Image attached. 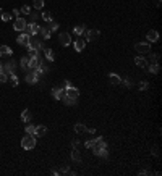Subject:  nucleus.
I'll use <instances>...</instances> for the list:
<instances>
[{
  "label": "nucleus",
  "mask_w": 162,
  "mask_h": 176,
  "mask_svg": "<svg viewBox=\"0 0 162 176\" xmlns=\"http://www.w3.org/2000/svg\"><path fill=\"white\" fill-rule=\"evenodd\" d=\"M21 121L23 123H29L31 121V112L29 110H23L21 112Z\"/></svg>",
  "instance_id": "19"
},
{
  "label": "nucleus",
  "mask_w": 162,
  "mask_h": 176,
  "mask_svg": "<svg viewBox=\"0 0 162 176\" xmlns=\"http://www.w3.org/2000/svg\"><path fill=\"white\" fill-rule=\"evenodd\" d=\"M78 144H80L78 141H73V142H71V146H73V147H78Z\"/></svg>",
  "instance_id": "45"
},
{
  "label": "nucleus",
  "mask_w": 162,
  "mask_h": 176,
  "mask_svg": "<svg viewBox=\"0 0 162 176\" xmlns=\"http://www.w3.org/2000/svg\"><path fill=\"white\" fill-rule=\"evenodd\" d=\"M70 86H71V82H70V81H65V82H63V87H62V89H68Z\"/></svg>",
  "instance_id": "41"
},
{
  "label": "nucleus",
  "mask_w": 162,
  "mask_h": 176,
  "mask_svg": "<svg viewBox=\"0 0 162 176\" xmlns=\"http://www.w3.org/2000/svg\"><path fill=\"white\" fill-rule=\"evenodd\" d=\"M86 47V40L84 39H76L75 40V52H83Z\"/></svg>",
  "instance_id": "14"
},
{
  "label": "nucleus",
  "mask_w": 162,
  "mask_h": 176,
  "mask_svg": "<svg viewBox=\"0 0 162 176\" xmlns=\"http://www.w3.org/2000/svg\"><path fill=\"white\" fill-rule=\"evenodd\" d=\"M84 131H86V126L83 125V123H76V125H75V133L81 134V133H84Z\"/></svg>",
  "instance_id": "24"
},
{
  "label": "nucleus",
  "mask_w": 162,
  "mask_h": 176,
  "mask_svg": "<svg viewBox=\"0 0 162 176\" xmlns=\"http://www.w3.org/2000/svg\"><path fill=\"white\" fill-rule=\"evenodd\" d=\"M28 49H29V50H39V49H42V42L37 40L34 36H31L29 42H28Z\"/></svg>",
  "instance_id": "2"
},
{
  "label": "nucleus",
  "mask_w": 162,
  "mask_h": 176,
  "mask_svg": "<svg viewBox=\"0 0 162 176\" xmlns=\"http://www.w3.org/2000/svg\"><path fill=\"white\" fill-rule=\"evenodd\" d=\"M47 27L50 29V32H54V31H57V29H58V25H57L55 21H50V23H49V26H47Z\"/></svg>",
  "instance_id": "34"
},
{
  "label": "nucleus",
  "mask_w": 162,
  "mask_h": 176,
  "mask_svg": "<svg viewBox=\"0 0 162 176\" xmlns=\"http://www.w3.org/2000/svg\"><path fill=\"white\" fill-rule=\"evenodd\" d=\"M135 63H136V66H139V68H146L147 61L144 60L143 57H136V58H135Z\"/></svg>",
  "instance_id": "21"
},
{
  "label": "nucleus",
  "mask_w": 162,
  "mask_h": 176,
  "mask_svg": "<svg viewBox=\"0 0 162 176\" xmlns=\"http://www.w3.org/2000/svg\"><path fill=\"white\" fill-rule=\"evenodd\" d=\"M62 102H63V103H67V105H75V103H76V100H75V99L67 97L65 94H63V97H62Z\"/></svg>",
  "instance_id": "26"
},
{
  "label": "nucleus",
  "mask_w": 162,
  "mask_h": 176,
  "mask_svg": "<svg viewBox=\"0 0 162 176\" xmlns=\"http://www.w3.org/2000/svg\"><path fill=\"white\" fill-rule=\"evenodd\" d=\"M0 71H3V65L2 63H0Z\"/></svg>",
  "instance_id": "46"
},
{
  "label": "nucleus",
  "mask_w": 162,
  "mask_h": 176,
  "mask_svg": "<svg viewBox=\"0 0 162 176\" xmlns=\"http://www.w3.org/2000/svg\"><path fill=\"white\" fill-rule=\"evenodd\" d=\"M109 81H110V84L117 86V84L122 82V78H120L118 74H115V73H109Z\"/></svg>",
  "instance_id": "16"
},
{
  "label": "nucleus",
  "mask_w": 162,
  "mask_h": 176,
  "mask_svg": "<svg viewBox=\"0 0 162 176\" xmlns=\"http://www.w3.org/2000/svg\"><path fill=\"white\" fill-rule=\"evenodd\" d=\"M15 68H16V63H15V61H8V63L3 65V73L12 74V73H15Z\"/></svg>",
  "instance_id": "11"
},
{
  "label": "nucleus",
  "mask_w": 162,
  "mask_h": 176,
  "mask_svg": "<svg viewBox=\"0 0 162 176\" xmlns=\"http://www.w3.org/2000/svg\"><path fill=\"white\" fill-rule=\"evenodd\" d=\"M86 129H88V128H86ZM88 131H89V133H91V134H94V133H96V129H94V128H89Z\"/></svg>",
  "instance_id": "44"
},
{
  "label": "nucleus",
  "mask_w": 162,
  "mask_h": 176,
  "mask_svg": "<svg viewBox=\"0 0 162 176\" xmlns=\"http://www.w3.org/2000/svg\"><path fill=\"white\" fill-rule=\"evenodd\" d=\"M37 79H39V76H37L36 70L29 71V73L26 74V82H29V84H34V82H37Z\"/></svg>",
  "instance_id": "12"
},
{
  "label": "nucleus",
  "mask_w": 162,
  "mask_h": 176,
  "mask_svg": "<svg viewBox=\"0 0 162 176\" xmlns=\"http://www.w3.org/2000/svg\"><path fill=\"white\" fill-rule=\"evenodd\" d=\"M39 29H41V26H37V23H29V25H26L25 32H28L29 36H37Z\"/></svg>",
  "instance_id": "3"
},
{
  "label": "nucleus",
  "mask_w": 162,
  "mask_h": 176,
  "mask_svg": "<svg viewBox=\"0 0 162 176\" xmlns=\"http://www.w3.org/2000/svg\"><path fill=\"white\" fill-rule=\"evenodd\" d=\"M33 5L36 10H41V8H44V0H33Z\"/></svg>",
  "instance_id": "28"
},
{
  "label": "nucleus",
  "mask_w": 162,
  "mask_h": 176,
  "mask_svg": "<svg viewBox=\"0 0 162 176\" xmlns=\"http://www.w3.org/2000/svg\"><path fill=\"white\" fill-rule=\"evenodd\" d=\"M20 13H23V15H29V13H31V6L23 5L21 8H20Z\"/></svg>",
  "instance_id": "33"
},
{
  "label": "nucleus",
  "mask_w": 162,
  "mask_h": 176,
  "mask_svg": "<svg viewBox=\"0 0 162 176\" xmlns=\"http://www.w3.org/2000/svg\"><path fill=\"white\" fill-rule=\"evenodd\" d=\"M10 78H12V81H13V86H18V78H16V74H15V73L10 74Z\"/></svg>",
  "instance_id": "37"
},
{
  "label": "nucleus",
  "mask_w": 162,
  "mask_h": 176,
  "mask_svg": "<svg viewBox=\"0 0 162 176\" xmlns=\"http://www.w3.org/2000/svg\"><path fill=\"white\" fill-rule=\"evenodd\" d=\"M25 131H26V134H31V136H34V133H36V126H33V125H28Z\"/></svg>",
  "instance_id": "31"
},
{
  "label": "nucleus",
  "mask_w": 162,
  "mask_h": 176,
  "mask_svg": "<svg viewBox=\"0 0 162 176\" xmlns=\"http://www.w3.org/2000/svg\"><path fill=\"white\" fill-rule=\"evenodd\" d=\"M58 42H60L62 47H68L71 44V36L68 32H62L60 36H58Z\"/></svg>",
  "instance_id": "4"
},
{
  "label": "nucleus",
  "mask_w": 162,
  "mask_h": 176,
  "mask_svg": "<svg viewBox=\"0 0 162 176\" xmlns=\"http://www.w3.org/2000/svg\"><path fill=\"white\" fill-rule=\"evenodd\" d=\"M63 94H65V91L62 87H54L52 89V95H54V99H57V100H62Z\"/></svg>",
  "instance_id": "15"
},
{
  "label": "nucleus",
  "mask_w": 162,
  "mask_h": 176,
  "mask_svg": "<svg viewBox=\"0 0 162 176\" xmlns=\"http://www.w3.org/2000/svg\"><path fill=\"white\" fill-rule=\"evenodd\" d=\"M147 86H149V84H147V82H146V81L139 82V89H141V91H144V89H147Z\"/></svg>",
  "instance_id": "39"
},
{
  "label": "nucleus",
  "mask_w": 162,
  "mask_h": 176,
  "mask_svg": "<svg viewBox=\"0 0 162 176\" xmlns=\"http://www.w3.org/2000/svg\"><path fill=\"white\" fill-rule=\"evenodd\" d=\"M29 57H37V50H29Z\"/></svg>",
  "instance_id": "42"
},
{
  "label": "nucleus",
  "mask_w": 162,
  "mask_h": 176,
  "mask_svg": "<svg viewBox=\"0 0 162 176\" xmlns=\"http://www.w3.org/2000/svg\"><path fill=\"white\" fill-rule=\"evenodd\" d=\"M135 49L139 53H147V52H151V45H149V42H139L135 45Z\"/></svg>",
  "instance_id": "8"
},
{
  "label": "nucleus",
  "mask_w": 162,
  "mask_h": 176,
  "mask_svg": "<svg viewBox=\"0 0 162 176\" xmlns=\"http://www.w3.org/2000/svg\"><path fill=\"white\" fill-rule=\"evenodd\" d=\"M46 133H47V128L44 125H39V126H36V133H34V136L42 137V136H46Z\"/></svg>",
  "instance_id": "17"
},
{
  "label": "nucleus",
  "mask_w": 162,
  "mask_h": 176,
  "mask_svg": "<svg viewBox=\"0 0 162 176\" xmlns=\"http://www.w3.org/2000/svg\"><path fill=\"white\" fill-rule=\"evenodd\" d=\"M83 34H84V37L88 40H94V39H97V37L101 36V31L99 29H89V31H84Z\"/></svg>",
  "instance_id": "7"
},
{
  "label": "nucleus",
  "mask_w": 162,
  "mask_h": 176,
  "mask_svg": "<svg viewBox=\"0 0 162 176\" xmlns=\"http://www.w3.org/2000/svg\"><path fill=\"white\" fill-rule=\"evenodd\" d=\"M29 37H31L29 34H28V32H25V31H23V32L20 34L18 37H16V42H18L20 45H28V42H29Z\"/></svg>",
  "instance_id": "9"
},
{
  "label": "nucleus",
  "mask_w": 162,
  "mask_h": 176,
  "mask_svg": "<svg viewBox=\"0 0 162 176\" xmlns=\"http://www.w3.org/2000/svg\"><path fill=\"white\" fill-rule=\"evenodd\" d=\"M39 34L44 37V39H50V36H52V32H50L49 27H41V29H39Z\"/></svg>",
  "instance_id": "18"
},
{
  "label": "nucleus",
  "mask_w": 162,
  "mask_h": 176,
  "mask_svg": "<svg viewBox=\"0 0 162 176\" xmlns=\"http://www.w3.org/2000/svg\"><path fill=\"white\" fill-rule=\"evenodd\" d=\"M73 31H75V34H76V36H81V34L86 31V27L83 26V25H80V26H75V27H73Z\"/></svg>",
  "instance_id": "27"
},
{
  "label": "nucleus",
  "mask_w": 162,
  "mask_h": 176,
  "mask_svg": "<svg viewBox=\"0 0 162 176\" xmlns=\"http://www.w3.org/2000/svg\"><path fill=\"white\" fill-rule=\"evenodd\" d=\"M0 13H2V8H0Z\"/></svg>",
  "instance_id": "47"
},
{
  "label": "nucleus",
  "mask_w": 162,
  "mask_h": 176,
  "mask_svg": "<svg viewBox=\"0 0 162 176\" xmlns=\"http://www.w3.org/2000/svg\"><path fill=\"white\" fill-rule=\"evenodd\" d=\"M28 61H29V58H28V57H23V58H21V68H23V70H29V65H28Z\"/></svg>",
  "instance_id": "30"
},
{
  "label": "nucleus",
  "mask_w": 162,
  "mask_h": 176,
  "mask_svg": "<svg viewBox=\"0 0 162 176\" xmlns=\"http://www.w3.org/2000/svg\"><path fill=\"white\" fill-rule=\"evenodd\" d=\"M44 53H46V58H47L49 61H54V60H55L54 50H52V49H46V50H44Z\"/></svg>",
  "instance_id": "23"
},
{
  "label": "nucleus",
  "mask_w": 162,
  "mask_h": 176,
  "mask_svg": "<svg viewBox=\"0 0 162 176\" xmlns=\"http://www.w3.org/2000/svg\"><path fill=\"white\" fill-rule=\"evenodd\" d=\"M26 25H28L26 19H25V18H20V16H18V18L15 19V25H13V27H15V31H20V32H23V31L26 29Z\"/></svg>",
  "instance_id": "6"
},
{
  "label": "nucleus",
  "mask_w": 162,
  "mask_h": 176,
  "mask_svg": "<svg viewBox=\"0 0 162 176\" xmlns=\"http://www.w3.org/2000/svg\"><path fill=\"white\" fill-rule=\"evenodd\" d=\"M147 70H149L151 73H154V74L159 73V63H157V61H153V65H151V66L147 68Z\"/></svg>",
  "instance_id": "25"
},
{
  "label": "nucleus",
  "mask_w": 162,
  "mask_h": 176,
  "mask_svg": "<svg viewBox=\"0 0 162 176\" xmlns=\"http://www.w3.org/2000/svg\"><path fill=\"white\" fill-rule=\"evenodd\" d=\"M146 39H147V42H157V40H159V32L154 31V29H151L149 32H147Z\"/></svg>",
  "instance_id": "13"
},
{
  "label": "nucleus",
  "mask_w": 162,
  "mask_h": 176,
  "mask_svg": "<svg viewBox=\"0 0 162 176\" xmlns=\"http://www.w3.org/2000/svg\"><path fill=\"white\" fill-rule=\"evenodd\" d=\"M12 15L18 16V15H20V10H18V8H15V10H13V12H12Z\"/></svg>",
  "instance_id": "43"
},
{
  "label": "nucleus",
  "mask_w": 162,
  "mask_h": 176,
  "mask_svg": "<svg viewBox=\"0 0 162 176\" xmlns=\"http://www.w3.org/2000/svg\"><path fill=\"white\" fill-rule=\"evenodd\" d=\"M7 81H8V74L0 71V82H7Z\"/></svg>",
  "instance_id": "36"
},
{
  "label": "nucleus",
  "mask_w": 162,
  "mask_h": 176,
  "mask_svg": "<svg viewBox=\"0 0 162 176\" xmlns=\"http://www.w3.org/2000/svg\"><path fill=\"white\" fill-rule=\"evenodd\" d=\"M0 19H2V21H10V19H12V13H2Z\"/></svg>",
  "instance_id": "35"
},
{
  "label": "nucleus",
  "mask_w": 162,
  "mask_h": 176,
  "mask_svg": "<svg viewBox=\"0 0 162 176\" xmlns=\"http://www.w3.org/2000/svg\"><path fill=\"white\" fill-rule=\"evenodd\" d=\"M21 147L25 150H31L36 147V136H31V134H26L21 139Z\"/></svg>",
  "instance_id": "1"
},
{
  "label": "nucleus",
  "mask_w": 162,
  "mask_h": 176,
  "mask_svg": "<svg viewBox=\"0 0 162 176\" xmlns=\"http://www.w3.org/2000/svg\"><path fill=\"white\" fill-rule=\"evenodd\" d=\"M71 160H75V162L81 160V154L76 150V147H73V150H71Z\"/></svg>",
  "instance_id": "22"
},
{
  "label": "nucleus",
  "mask_w": 162,
  "mask_h": 176,
  "mask_svg": "<svg viewBox=\"0 0 162 176\" xmlns=\"http://www.w3.org/2000/svg\"><path fill=\"white\" fill-rule=\"evenodd\" d=\"M84 146H86V149H91V147L94 146V139H91V141H86V142H84Z\"/></svg>",
  "instance_id": "38"
},
{
  "label": "nucleus",
  "mask_w": 162,
  "mask_h": 176,
  "mask_svg": "<svg viewBox=\"0 0 162 176\" xmlns=\"http://www.w3.org/2000/svg\"><path fill=\"white\" fill-rule=\"evenodd\" d=\"M63 91H65V95L70 97V99H75V100H76V99L80 97V91H78L75 86H70L68 89H63Z\"/></svg>",
  "instance_id": "5"
},
{
  "label": "nucleus",
  "mask_w": 162,
  "mask_h": 176,
  "mask_svg": "<svg viewBox=\"0 0 162 176\" xmlns=\"http://www.w3.org/2000/svg\"><path fill=\"white\" fill-rule=\"evenodd\" d=\"M13 50L10 49L8 45H0V55H3V57H7V55H12Z\"/></svg>",
  "instance_id": "20"
},
{
  "label": "nucleus",
  "mask_w": 162,
  "mask_h": 176,
  "mask_svg": "<svg viewBox=\"0 0 162 176\" xmlns=\"http://www.w3.org/2000/svg\"><path fill=\"white\" fill-rule=\"evenodd\" d=\"M42 19H44L46 23H50V21H52V13L44 12V13H42Z\"/></svg>",
  "instance_id": "29"
},
{
  "label": "nucleus",
  "mask_w": 162,
  "mask_h": 176,
  "mask_svg": "<svg viewBox=\"0 0 162 176\" xmlns=\"http://www.w3.org/2000/svg\"><path fill=\"white\" fill-rule=\"evenodd\" d=\"M94 155H97V157H102V158H105L109 155V152H107V149H101V150H97Z\"/></svg>",
  "instance_id": "32"
},
{
  "label": "nucleus",
  "mask_w": 162,
  "mask_h": 176,
  "mask_svg": "<svg viewBox=\"0 0 162 176\" xmlns=\"http://www.w3.org/2000/svg\"><path fill=\"white\" fill-rule=\"evenodd\" d=\"M42 63L41 61V58H39V55L37 57H29V61H28V65H29V70H36L39 65Z\"/></svg>",
  "instance_id": "10"
},
{
  "label": "nucleus",
  "mask_w": 162,
  "mask_h": 176,
  "mask_svg": "<svg viewBox=\"0 0 162 176\" xmlns=\"http://www.w3.org/2000/svg\"><path fill=\"white\" fill-rule=\"evenodd\" d=\"M29 16H31V23H36V19H37L36 13H29Z\"/></svg>",
  "instance_id": "40"
}]
</instances>
